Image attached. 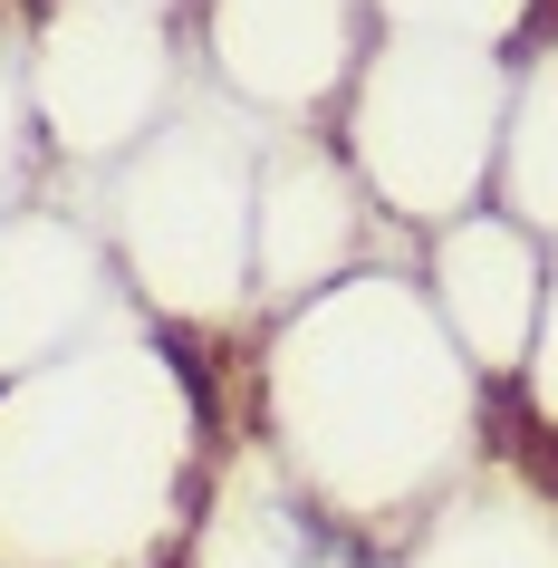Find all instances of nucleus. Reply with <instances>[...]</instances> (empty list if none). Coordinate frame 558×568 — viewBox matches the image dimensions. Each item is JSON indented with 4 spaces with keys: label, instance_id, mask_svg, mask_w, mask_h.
<instances>
[]
</instances>
